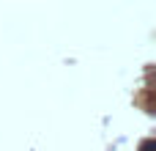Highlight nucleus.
I'll return each mask as SVG.
<instances>
[{
	"label": "nucleus",
	"instance_id": "nucleus-1",
	"mask_svg": "<svg viewBox=\"0 0 156 151\" xmlns=\"http://www.w3.org/2000/svg\"><path fill=\"white\" fill-rule=\"evenodd\" d=\"M140 151H156V140H143L140 143Z\"/></svg>",
	"mask_w": 156,
	"mask_h": 151
}]
</instances>
